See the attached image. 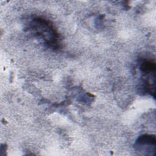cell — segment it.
Segmentation results:
<instances>
[{
    "label": "cell",
    "instance_id": "6da1fadb",
    "mask_svg": "<svg viewBox=\"0 0 156 156\" xmlns=\"http://www.w3.org/2000/svg\"><path fill=\"white\" fill-rule=\"evenodd\" d=\"M33 28L37 30V34L44 39L45 42L53 48L58 44V35L50 23L44 19L37 18L34 20Z\"/></svg>",
    "mask_w": 156,
    "mask_h": 156
},
{
    "label": "cell",
    "instance_id": "7a4b0ae2",
    "mask_svg": "<svg viewBox=\"0 0 156 156\" xmlns=\"http://www.w3.org/2000/svg\"><path fill=\"white\" fill-rule=\"evenodd\" d=\"M141 71L146 74L153 73L155 70V63L154 62L149 60H144L141 63Z\"/></svg>",
    "mask_w": 156,
    "mask_h": 156
}]
</instances>
